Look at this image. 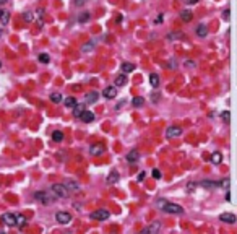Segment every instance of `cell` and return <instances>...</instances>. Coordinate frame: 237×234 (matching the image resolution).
<instances>
[{
  "mask_svg": "<svg viewBox=\"0 0 237 234\" xmlns=\"http://www.w3.org/2000/svg\"><path fill=\"white\" fill-rule=\"evenodd\" d=\"M132 104H133L135 107H141L145 104V98L143 96H135L133 99H132Z\"/></svg>",
  "mask_w": 237,
  "mask_h": 234,
  "instance_id": "cell-26",
  "label": "cell"
},
{
  "mask_svg": "<svg viewBox=\"0 0 237 234\" xmlns=\"http://www.w3.org/2000/svg\"><path fill=\"white\" fill-rule=\"evenodd\" d=\"M102 96L107 98V99H114L117 96V88L115 86H107L106 90L102 91Z\"/></svg>",
  "mask_w": 237,
  "mask_h": 234,
  "instance_id": "cell-11",
  "label": "cell"
},
{
  "mask_svg": "<svg viewBox=\"0 0 237 234\" xmlns=\"http://www.w3.org/2000/svg\"><path fill=\"white\" fill-rule=\"evenodd\" d=\"M94 46H96V43H94V41H89V43L81 46V52H91V50L94 49Z\"/></svg>",
  "mask_w": 237,
  "mask_h": 234,
  "instance_id": "cell-25",
  "label": "cell"
},
{
  "mask_svg": "<svg viewBox=\"0 0 237 234\" xmlns=\"http://www.w3.org/2000/svg\"><path fill=\"white\" fill-rule=\"evenodd\" d=\"M226 200H227V202H229V200H231V192H229V190L226 192Z\"/></svg>",
  "mask_w": 237,
  "mask_h": 234,
  "instance_id": "cell-47",
  "label": "cell"
},
{
  "mask_svg": "<svg viewBox=\"0 0 237 234\" xmlns=\"http://www.w3.org/2000/svg\"><path fill=\"white\" fill-rule=\"evenodd\" d=\"M86 3V0H75V5L77 7H81V5H84Z\"/></svg>",
  "mask_w": 237,
  "mask_h": 234,
  "instance_id": "cell-43",
  "label": "cell"
},
{
  "mask_svg": "<svg viewBox=\"0 0 237 234\" xmlns=\"http://www.w3.org/2000/svg\"><path fill=\"white\" fill-rule=\"evenodd\" d=\"M84 111H86V106H84V104H77V106L73 107V115L75 117H80Z\"/></svg>",
  "mask_w": 237,
  "mask_h": 234,
  "instance_id": "cell-20",
  "label": "cell"
},
{
  "mask_svg": "<svg viewBox=\"0 0 237 234\" xmlns=\"http://www.w3.org/2000/svg\"><path fill=\"white\" fill-rule=\"evenodd\" d=\"M55 219L60 224H68L70 221H72V215L67 213V212H57L55 213Z\"/></svg>",
  "mask_w": 237,
  "mask_h": 234,
  "instance_id": "cell-6",
  "label": "cell"
},
{
  "mask_svg": "<svg viewBox=\"0 0 237 234\" xmlns=\"http://www.w3.org/2000/svg\"><path fill=\"white\" fill-rule=\"evenodd\" d=\"M149 83H151V86H153V88H158L159 86V77H158V73H151L149 75Z\"/></svg>",
  "mask_w": 237,
  "mask_h": 234,
  "instance_id": "cell-24",
  "label": "cell"
},
{
  "mask_svg": "<svg viewBox=\"0 0 237 234\" xmlns=\"http://www.w3.org/2000/svg\"><path fill=\"white\" fill-rule=\"evenodd\" d=\"M221 117H222V120H224V122L227 124V122L231 120V112H229V111H224V112L221 114Z\"/></svg>",
  "mask_w": 237,
  "mask_h": 234,
  "instance_id": "cell-33",
  "label": "cell"
},
{
  "mask_svg": "<svg viewBox=\"0 0 237 234\" xmlns=\"http://www.w3.org/2000/svg\"><path fill=\"white\" fill-rule=\"evenodd\" d=\"M65 187H67L68 190H78L80 184H77L75 181H67V182H65Z\"/></svg>",
  "mask_w": 237,
  "mask_h": 234,
  "instance_id": "cell-28",
  "label": "cell"
},
{
  "mask_svg": "<svg viewBox=\"0 0 237 234\" xmlns=\"http://www.w3.org/2000/svg\"><path fill=\"white\" fill-rule=\"evenodd\" d=\"M229 13H231V12H229V8H226V10H224V12H222V18H224V20H226V21H227V20H229Z\"/></svg>",
  "mask_w": 237,
  "mask_h": 234,
  "instance_id": "cell-41",
  "label": "cell"
},
{
  "mask_svg": "<svg viewBox=\"0 0 237 234\" xmlns=\"http://www.w3.org/2000/svg\"><path fill=\"white\" fill-rule=\"evenodd\" d=\"M34 198L37 200V202L44 203V205H49V203H52V200H54V198H50L49 195H47V192H42V190L36 192V194H34Z\"/></svg>",
  "mask_w": 237,
  "mask_h": 234,
  "instance_id": "cell-5",
  "label": "cell"
},
{
  "mask_svg": "<svg viewBox=\"0 0 237 234\" xmlns=\"http://www.w3.org/2000/svg\"><path fill=\"white\" fill-rule=\"evenodd\" d=\"M182 135V129L180 127H169L167 132H166V137L167 138H177Z\"/></svg>",
  "mask_w": 237,
  "mask_h": 234,
  "instance_id": "cell-8",
  "label": "cell"
},
{
  "mask_svg": "<svg viewBox=\"0 0 237 234\" xmlns=\"http://www.w3.org/2000/svg\"><path fill=\"white\" fill-rule=\"evenodd\" d=\"M0 234H5V232H0Z\"/></svg>",
  "mask_w": 237,
  "mask_h": 234,
  "instance_id": "cell-52",
  "label": "cell"
},
{
  "mask_svg": "<svg viewBox=\"0 0 237 234\" xmlns=\"http://www.w3.org/2000/svg\"><path fill=\"white\" fill-rule=\"evenodd\" d=\"M33 20H34V16H33V13H31V12H26V13H25V21H28V23H29V21H33Z\"/></svg>",
  "mask_w": 237,
  "mask_h": 234,
  "instance_id": "cell-36",
  "label": "cell"
},
{
  "mask_svg": "<svg viewBox=\"0 0 237 234\" xmlns=\"http://www.w3.org/2000/svg\"><path fill=\"white\" fill-rule=\"evenodd\" d=\"M159 229H161V221H154L145 229H141L138 234H159Z\"/></svg>",
  "mask_w": 237,
  "mask_h": 234,
  "instance_id": "cell-3",
  "label": "cell"
},
{
  "mask_svg": "<svg viewBox=\"0 0 237 234\" xmlns=\"http://www.w3.org/2000/svg\"><path fill=\"white\" fill-rule=\"evenodd\" d=\"M184 37H185V34H184V33H180V31H174V33H169V34H167V39H169V41L184 39Z\"/></svg>",
  "mask_w": 237,
  "mask_h": 234,
  "instance_id": "cell-19",
  "label": "cell"
},
{
  "mask_svg": "<svg viewBox=\"0 0 237 234\" xmlns=\"http://www.w3.org/2000/svg\"><path fill=\"white\" fill-rule=\"evenodd\" d=\"M153 177H154V179H161V172L158 169H154L153 171Z\"/></svg>",
  "mask_w": 237,
  "mask_h": 234,
  "instance_id": "cell-42",
  "label": "cell"
},
{
  "mask_svg": "<svg viewBox=\"0 0 237 234\" xmlns=\"http://www.w3.org/2000/svg\"><path fill=\"white\" fill-rule=\"evenodd\" d=\"M221 161H222V154L221 153H213L211 154V163L213 164H221Z\"/></svg>",
  "mask_w": 237,
  "mask_h": 234,
  "instance_id": "cell-27",
  "label": "cell"
},
{
  "mask_svg": "<svg viewBox=\"0 0 237 234\" xmlns=\"http://www.w3.org/2000/svg\"><path fill=\"white\" fill-rule=\"evenodd\" d=\"M180 18H182V21H185V23L192 21V18H193L192 10H182V12H180Z\"/></svg>",
  "mask_w": 237,
  "mask_h": 234,
  "instance_id": "cell-18",
  "label": "cell"
},
{
  "mask_svg": "<svg viewBox=\"0 0 237 234\" xmlns=\"http://www.w3.org/2000/svg\"><path fill=\"white\" fill-rule=\"evenodd\" d=\"M185 67H188V68H195V62H193V60H185Z\"/></svg>",
  "mask_w": 237,
  "mask_h": 234,
  "instance_id": "cell-40",
  "label": "cell"
},
{
  "mask_svg": "<svg viewBox=\"0 0 237 234\" xmlns=\"http://www.w3.org/2000/svg\"><path fill=\"white\" fill-rule=\"evenodd\" d=\"M7 2V0H0V3H5Z\"/></svg>",
  "mask_w": 237,
  "mask_h": 234,
  "instance_id": "cell-49",
  "label": "cell"
},
{
  "mask_svg": "<svg viewBox=\"0 0 237 234\" xmlns=\"http://www.w3.org/2000/svg\"><path fill=\"white\" fill-rule=\"evenodd\" d=\"M145 176H146V172H140V174H138V182L143 181V179H145Z\"/></svg>",
  "mask_w": 237,
  "mask_h": 234,
  "instance_id": "cell-45",
  "label": "cell"
},
{
  "mask_svg": "<svg viewBox=\"0 0 237 234\" xmlns=\"http://www.w3.org/2000/svg\"><path fill=\"white\" fill-rule=\"evenodd\" d=\"M89 218L96 219V221H106V219L109 218V212L107 210H96V212L89 213Z\"/></svg>",
  "mask_w": 237,
  "mask_h": 234,
  "instance_id": "cell-4",
  "label": "cell"
},
{
  "mask_svg": "<svg viewBox=\"0 0 237 234\" xmlns=\"http://www.w3.org/2000/svg\"><path fill=\"white\" fill-rule=\"evenodd\" d=\"M200 184L203 185V187H208V189H210V187H216L218 184H215V182H210V181H203V182H200Z\"/></svg>",
  "mask_w": 237,
  "mask_h": 234,
  "instance_id": "cell-35",
  "label": "cell"
},
{
  "mask_svg": "<svg viewBox=\"0 0 237 234\" xmlns=\"http://www.w3.org/2000/svg\"><path fill=\"white\" fill-rule=\"evenodd\" d=\"M219 219H221V221H224V223H227V224H234L237 221V216H235V215H232V213H221Z\"/></svg>",
  "mask_w": 237,
  "mask_h": 234,
  "instance_id": "cell-9",
  "label": "cell"
},
{
  "mask_svg": "<svg viewBox=\"0 0 237 234\" xmlns=\"http://www.w3.org/2000/svg\"><path fill=\"white\" fill-rule=\"evenodd\" d=\"M16 226H18V228L26 226V218H25V215H16Z\"/></svg>",
  "mask_w": 237,
  "mask_h": 234,
  "instance_id": "cell-29",
  "label": "cell"
},
{
  "mask_svg": "<svg viewBox=\"0 0 237 234\" xmlns=\"http://www.w3.org/2000/svg\"><path fill=\"white\" fill-rule=\"evenodd\" d=\"M125 158H127V161H129V163H136V161L140 160V153L136 151V150H132V151L127 153Z\"/></svg>",
  "mask_w": 237,
  "mask_h": 234,
  "instance_id": "cell-13",
  "label": "cell"
},
{
  "mask_svg": "<svg viewBox=\"0 0 237 234\" xmlns=\"http://www.w3.org/2000/svg\"><path fill=\"white\" fill-rule=\"evenodd\" d=\"M133 70H135L133 64H130V62H124V64H122V72H124V73H132Z\"/></svg>",
  "mask_w": 237,
  "mask_h": 234,
  "instance_id": "cell-22",
  "label": "cell"
},
{
  "mask_svg": "<svg viewBox=\"0 0 237 234\" xmlns=\"http://www.w3.org/2000/svg\"><path fill=\"white\" fill-rule=\"evenodd\" d=\"M161 99V95H159V93H153V95H151V101H153V102H158Z\"/></svg>",
  "mask_w": 237,
  "mask_h": 234,
  "instance_id": "cell-37",
  "label": "cell"
},
{
  "mask_svg": "<svg viewBox=\"0 0 237 234\" xmlns=\"http://www.w3.org/2000/svg\"><path fill=\"white\" fill-rule=\"evenodd\" d=\"M49 60H50V57L47 54H41L39 55V62H42V64H49Z\"/></svg>",
  "mask_w": 237,
  "mask_h": 234,
  "instance_id": "cell-34",
  "label": "cell"
},
{
  "mask_svg": "<svg viewBox=\"0 0 237 234\" xmlns=\"http://www.w3.org/2000/svg\"><path fill=\"white\" fill-rule=\"evenodd\" d=\"M8 21H10V13L7 10H3V8H0V23H2V25H7Z\"/></svg>",
  "mask_w": 237,
  "mask_h": 234,
  "instance_id": "cell-17",
  "label": "cell"
},
{
  "mask_svg": "<svg viewBox=\"0 0 237 234\" xmlns=\"http://www.w3.org/2000/svg\"><path fill=\"white\" fill-rule=\"evenodd\" d=\"M50 190L55 197H60V198H67L70 195V192H68L67 187H65V184H54L50 187Z\"/></svg>",
  "mask_w": 237,
  "mask_h": 234,
  "instance_id": "cell-2",
  "label": "cell"
},
{
  "mask_svg": "<svg viewBox=\"0 0 237 234\" xmlns=\"http://www.w3.org/2000/svg\"><path fill=\"white\" fill-rule=\"evenodd\" d=\"M161 21H163V15H161V16H158V18H156V23H161Z\"/></svg>",
  "mask_w": 237,
  "mask_h": 234,
  "instance_id": "cell-48",
  "label": "cell"
},
{
  "mask_svg": "<svg viewBox=\"0 0 237 234\" xmlns=\"http://www.w3.org/2000/svg\"><path fill=\"white\" fill-rule=\"evenodd\" d=\"M80 119H81L84 124H89V122H93V120H94V114L91 111H84L83 114L80 115Z\"/></svg>",
  "mask_w": 237,
  "mask_h": 234,
  "instance_id": "cell-14",
  "label": "cell"
},
{
  "mask_svg": "<svg viewBox=\"0 0 237 234\" xmlns=\"http://www.w3.org/2000/svg\"><path fill=\"white\" fill-rule=\"evenodd\" d=\"M88 20H89V12H83L81 15L78 16V21L80 23H86Z\"/></svg>",
  "mask_w": 237,
  "mask_h": 234,
  "instance_id": "cell-32",
  "label": "cell"
},
{
  "mask_svg": "<svg viewBox=\"0 0 237 234\" xmlns=\"http://www.w3.org/2000/svg\"><path fill=\"white\" fill-rule=\"evenodd\" d=\"M0 67H2V62H0Z\"/></svg>",
  "mask_w": 237,
  "mask_h": 234,
  "instance_id": "cell-51",
  "label": "cell"
},
{
  "mask_svg": "<svg viewBox=\"0 0 237 234\" xmlns=\"http://www.w3.org/2000/svg\"><path fill=\"white\" fill-rule=\"evenodd\" d=\"M50 101L55 102V104H59V102L62 101V95H60V93H52V95H50Z\"/></svg>",
  "mask_w": 237,
  "mask_h": 234,
  "instance_id": "cell-31",
  "label": "cell"
},
{
  "mask_svg": "<svg viewBox=\"0 0 237 234\" xmlns=\"http://www.w3.org/2000/svg\"><path fill=\"white\" fill-rule=\"evenodd\" d=\"M184 2H185L187 5H193V3H197L198 0H184Z\"/></svg>",
  "mask_w": 237,
  "mask_h": 234,
  "instance_id": "cell-46",
  "label": "cell"
},
{
  "mask_svg": "<svg viewBox=\"0 0 237 234\" xmlns=\"http://www.w3.org/2000/svg\"><path fill=\"white\" fill-rule=\"evenodd\" d=\"M169 68H177V62H175V60H170V62H169Z\"/></svg>",
  "mask_w": 237,
  "mask_h": 234,
  "instance_id": "cell-44",
  "label": "cell"
},
{
  "mask_svg": "<svg viewBox=\"0 0 237 234\" xmlns=\"http://www.w3.org/2000/svg\"><path fill=\"white\" fill-rule=\"evenodd\" d=\"M195 33H197V36H200V37H206V36H208V28H206V25H198L197 29H195Z\"/></svg>",
  "mask_w": 237,
  "mask_h": 234,
  "instance_id": "cell-16",
  "label": "cell"
},
{
  "mask_svg": "<svg viewBox=\"0 0 237 234\" xmlns=\"http://www.w3.org/2000/svg\"><path fill=\"white\" fill-rule=\"evenodd\" d=\"M2 219L8 224V226H16V215L15 213H3Z\"/></svg>",
  "mask_w": 237,
  "mask_h": 234,
  "instance_id": "cell-10",
  "label": "cell"
},
{
  "mask_svg": "<svg viewBox=\"0 0 237 234\" xmlns=\"http://www.w3.org/2000/svg\"><path fill=\"white\" fill-rule=\"evenodd\" d=\"M0 36H2V29H0Z\"/></svg>",
  "mask_w": 237,
  "mask_h": 234,
  "instance_id": "cell-50",
  "label": "cell"
},
{
  "mask_svg": "<svg viewBox=\"0 0 237 234\" xmlns=\"http://www.w3.org/2000/svg\"><path fill=\"white\" fill-rule=\"evenodd\" d=\"M52 140H54V142H62V140H64V133L60 132V130H55V132L52 133Z\"/></svg>",
  "mask_w": 237,
  "mask_h": 234,
  "instance_id": "cell-30",
  "label": "cell"
},
{
  "mask_svg": "<svg viewBox=\"0 0 237 234\" xmlns=\"http://www.w3.org/2000/svg\"><path fill=\"white\" fill-rule=\"evenodd\" d=\"M195 189H197V184H195V182H190V184L187 185V192H193Z\"/></svg>",
  "mask_w": 237,
  "mask_h": 234,
  "instance_id": "cell-39",
  "label": "cell"
},
{
  "mask_svg": "<svg viewBox=\"0 0 237 234\" xmlns=\"http://www.w3.org/2000/svg\"><path fill=\"white\" fill-rule=\"evenodd\" d=\"M104 151H106V146H104L102 143H94L89 146V153H91L93 156H99V154H102Z\"/></svg>",
  "mask_w": 237,
  "mask_h": 234,
  "instance_id": "cell-7",
  "label": "cell"
},
{
  "mask_svg": "<svg viewBox=\"0 0 237 234\" xmlns=\"http://www.w3.org/2000/svg\"><path fill=\"white\" fill-rule=\"evenodd\" d=\"M127 77H125V73H120L118 77L115 78V86H125L127 85Z\"/></svg>",
  "mask_w": 237,
  "mask_h": 234,
  "instance_id": "cell-21",
  "label": "cell"
},
{
  "mask_svg": "<svg viewBox=\"0 0 237 234\" xmlns=\"http://www.w3.org/2000/svg\"><path fill=\"white\" fill-rule=\"evenodd\" d=\"M98 98H99L98 91H89L84 95V102H86V104H93V102L98 101Z\"/></svg>",
  "mask_w": 237,
  "mask_h": 234,
  "instance_id": "cell-12",
  "label": "cell"
},
{
  "mask_svg": "<svg viewBox=\"0 0 237 234\" xmlns=\"http://www.w3.org/2000/svg\"><path fill=\"white\" fill-rule=\"evenodd\" d=\"M64 104L67 106V107H72V109H73L78 102H77V99H75L73 96H68V98H65V99H64Z\"/></svg>",
  "mask_w": 237,
  "mask_h": 234,
  "instance_id": "cell-23",
  "label": "cell"
},
{
  "mask_svg": "<svg viewBox=\"0 0 237 234\" xmlns=\"http://www.w3.org/2000/svg\"><path fill=\"white\" fill-rule=\"evenodd\" d=\"M158 205L161 207V210L169 215H182L184 213V208L177 203H170V202H166V200H159Z\"/></svg>",
  "mask_w": 237,
  "mask_h": 234,
  "instance_id": "cell-1",
  "label": "cell"
},
{
  "mask_svg": "<svg viewBox=\"0 0 237 234\" xmlns=\"http://www.w3.org/2000/svg\"><path fill=\"white\" fill-rule=\"evenodd\" d=\"M118 179H120V176H118L117 171H111L107 174V184H117Z\"/></svg>",
  "mask_w": 237,
  "mask_h": 234,
  "instance_id": "cell-15",
  "label": "cell"
},
{
  "mask_svg": "<svg viewBox=\"0 0 237 234\" xmlns=\"http://www.w3.org/2000/svg\"><path fill=\"white\" fill-rule=\"evenodd\" d=\"M229 184H231V181L226 177L224 181H221V184H219V185H221V187H224V189H229Z\"/></svg>",
  "mask_w": 237,
  "mask_h": 234,
  "instance_id": "cell-38",
  "label": "cell"
}]
</instances>
